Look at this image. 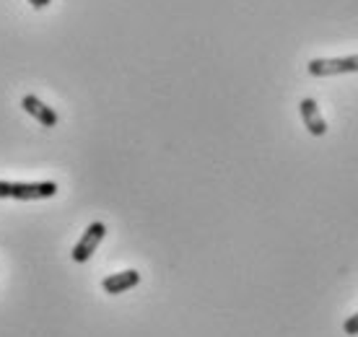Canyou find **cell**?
Returning a JSON list of instances; mask_svg holds the SVG:
<instances>
[{"mask_svg":"<svg viewBox=\"0 0 358 337\" xmlns=\"http://www.w3.org/2000/svg\"><path fill=\"white\" fill-rule=\"evenodd\" d=\"M21 109H24L29 117H34L42 127H57V122H60L57 112H55L52 107H47L45 101L39 96H34V94H27V96L21 99Z\"/></svg>","mask_w":358,"mask_h":337,"instance_id":"obj_4","label":"cell"},{"mask_svg":"<svg viewBox=\"0 0 358 337\" xmlns=\"http://www.w3.org/2000/svg\"><path fill=\"white\" fill-rule=\"evenodd\" d=\"M299 112H301L304 127L314 135V138H322V135L327 133V122H324V117L320 115V107H317V101H314V99H301Z\"/></svg>","mask_w":358,"mask_h":337,"instance_id":"obj_5","label":"cell"},{"mask_svg":"<svg viewBox=\"0 0 358 337\" xmlns=\"http://www.w3.org/2000/svg\"><path fill=\"white\" fill-rule=\"evenodd\" d=\"M343 332H345V335H358V311L350 314L348 320L343 322Z\"/></svg>","mask_w":358,"mask_h":337,"instance_id":"obj_7","label":"cell"},{"mask_svg":"<svg viewBox=\"0 0 358 337\" xmlns=\"http://www.w3.org/2000/svg\"><path fill=\"white\" fill-rule=\"evenodd\" d=\"M10 187H13V182H6V179H0V200L10 197Z\"/></svg>","mask_w":358,"mask_h":337,"instance_id":"obj_8","label":"cell"},{"mask_svg":"<svg viewBox=\"0 0 358 337\" xmlns=\"http://www.w3.org/2000/svg\"><path fill=\"white\" fill-rule=\"evenodd\" d=\"M309 76L327 78V76H343V73H358V55L350 57H314L306 65Z\"/></svg>","mask_w":358,"mask_h":337,"instance_id":"obj_1","label":"cell"},{"mask_svg":"<svg viewBox=\"0 0 358 337\" xmlns=\"http://www.w3.org/2000/svg\"><path fill=\"white\" fill-rule=\"evenodd\" d=\"M29 3H31V8L42 10V8H47V6L52 3V0H29Z\"/></svg>","mask_w":358,"mask_h":337,"instance_id":"obj_9","label":"cell"},{"mask_svg":"<svg viewBox=\"0 0 358 337\" xmlns=\"http://www.w3.org/2000/svg\"><path fill=\"white\" fill-rule=\"evenodd\" d=\"M138 283H141V273H138V270H122V273H112L109 278H104L101 288H104V293H109V296H120V293L135 288Z\"/></svg>","mask_w":358,"mask_h":337,"instance_id":"obj_6","label":"cell"},{"mask_svg":"<svg viewBox=\"0 0 358 337\" xmlns=\"http://www.w3.org/2000/svg\"><path fill=\"white\" fill-rule=\"evenodd\" d=\"M57 195V182L45 179V182H13L10 187V197L29 203V200H50Z\"/></svg>","mask_w":358,"mask_h":337,"instance_id":"obj_3","label":"cell"},{"mask_svg":"<svg viewBox=\"0 0 358 337\" xmlns=\"http://www.w3.org/2000/svg\"><path fill=\"white\" fill-rule=\"evenodd\" d=\"M104 236H107V226L101 221L91 223L89 229L83 231V236L78 239V244L73 247V254H71L73 262H78V265H81V262H89V259L94 257V252L99 249V244L104 241Z\"/></svg>","mask_w":358,"mask_h":337,"instance_id":"obj_2","label":"cell"}]
</instances>
